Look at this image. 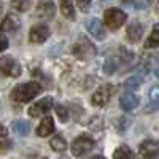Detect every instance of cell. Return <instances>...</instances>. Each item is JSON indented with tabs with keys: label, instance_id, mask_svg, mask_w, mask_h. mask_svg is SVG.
<instances>
[{
	"label": "cell",
	"instance_id": "13",
	"mask_svg": "<svg viewBox=\"0 0 159 159\" xmlns=\"http://www.w3.org/2000/svg\"><path fill=\"white\" fill-rule=\"evenodd\" d=\"M19 27V18L16 15H8L0 22V32H15Z\"/></svg>",
	"mask_w": 159,
	"mask_h": 159
},
{
	"label": "cell",
	"instance_id": "31",
	"mask_svg": "<svg viewBox=\"0 0 159 159\" xmlns=\"http://www.w3.org/2000/svg\"><path fill=\"white\" fill-rule=\"evenodd\" d=\"M42 159H48V157H42Z\"/></svg>",
	"mask_w": 159,
	"mask_h": 159
},
{
	"label": "cell",
	"instance_id": "4",
	"mask_svg": "<svg viewBox=\"0 0 159 159\" xmlns=\"http://www.w3.org/2000/svg\"><path fill=\"white\" fill-rule=\"evenodd\" d=\"M113 92H115V86L113 84H102V86H99V89L91 97L92 105H94V107H105V105L108 103L110 97L113 96Z\"/></svg>",
	"mask_w": 159,
	"mask_h": 159
},
{
	"label": "cell",
	"instance_id": "27",
	"mask_svg": "<svg viewBox=\"0 0 159 159\" xmlns=\"http://www.w3.org/2000/svg\"><path fill=\"white\" fill-rule=\"evenodd\" d=\"M7 134H8L7 127L5 126H0V137H7Z\"/></svg>",
	"mask_w": 159,
	"mask_h": 159
},
{
	"label": "cell",
	"instance_id": "10",
	"mask_svg": "<svg viewBox=\"0 0 159 159\" xmlns=\"http://www.w3.org/2000/svg\"><path fill=\"white\" fill-rule=\"evenodd\" d=\"M86 29L96 40H103L105 38V29H103L102 22L96 18H91V19L86 21Z\"/></svg>",
	"mask_w": 159,
	"mask_h": 159
},
{
	"label": "cell",
	"instance_id": "15",
	"mask_svg": "<svg viewBox=\"0 0 159 159\" xmlns=\"http://www.w3.org/2000/svg\"><path fill=\"white\" fill-rule=\"evenodd\" d=\"M61 3V11L67 19H75V7H73V0H59Z\"/></svg>",
	"mask_w": 159,
	"mask_h": 159
},
{
	"label": "cell",
	"instance_id": "25",
	"mask_svg": "<svg viewBox=\"0 0 159 159\" xmlns=\"http://www.w3.org/2000/svg\"><path fill=\"white\" fill-rule=\"evenodd\" d=\"M91 2H92V0H76L78 8L81 10V11H88L89 7H91Z\"/></svg>",
	"mask_w": 159,
	"mask_h": 159
},
{
	"label": "cell",
	"instance_id": "22",
	"mask_svg": "<svg viewBox=\"0 0 159 159\" xmlns=\"http://www.w3.org/2000/svg\"><path fill=\"white\" fill-rule=\"evenodd\" d=\"M140 83H142V80L139 76H130L124 81V89L126 91H135L140 86Z\"/></svg>",
	"mask_w": 159,
	"mask_h": 159
},
{
	"label": "cell",
	"instance_id": "16",
	"mask_svg": "<svg viewBox=\"0 0 159 159\" xmlns=\"http://www.w3.org/2000/svg\"><path fill=\"white\" fill-rule=\"evenodd\" d=\"M113 159H135V154L132 151L129 147L126 145H121V147H118L113 153Z\"/></svg>",
	"mask_w": 159,
	"mask_h": 159
},
{
	"label": "cell",
	"instance_id": "28",
	"mask_svg": "<svg viewBox=\"0 0 159 159\" xmlns=\"http://www.w3.org/2000/svg\"><path fill=\"white\" fill-rule=\"evenodd\" d=\"M154 75L159 78V59L156 61V65H154Z\"/></svg>",
	"mask_w": 159,
	"mask_h": 159
},
{
	"label": "cell",
	"instance_id": "11",
	"mask_svg": "<svg viewBox=\"0 0 159 159\" xmlns=\"http://www.w3.org/2000/svg\"><path fill=\"white\" fill-rule=\"evenodd\" d=\"M143 24L140 22V21H132L130 24H129V27H127V30H126V35H127V38L130 40L132 43H135V42H139V40L142 38V35H143Z\"/></svg>",
	"mask_w": 159,
	"mask_h": 159
},
{
	"label": "cell",
	"instance_id": "7",
	"mask_svg": "<svg viewBox=\"0 0 159 159\" xmlns=\"http://www.w3.org/2000/svg\"><path fill=\"white\" fill-rule=\"evenodd\" d=\"M56 13V7L52 0H42L35 8V16L38 19H52Z\"/></svg>",
	"mask_w": 159,
	"mask_h": 159
},
{
	"label": "cell",
	"instance_id": "30",
	"mask_svg": "<svg viewBox=\"0 0 159 159\" xmlns=\"http://www.w3.org/2000/svg\"><path fill=\"white\" fill-rule=\"evenodd\" d=\"M123 2H132V0H123Z\"/></svg>",
	"mask_w": 159,
	"mask_h": 159
},
{
	"label": "cell",
	"instance_id": "3",
	"mask_svg": "<svg viewBox=\"0 0 159 159\" xmlns=\"http://www.w3.org/2000/svg\"><path fill=\"white\" fill-rule=\"evenodd\" d=\"M94 140L89 135H80L73 140L72 143V154L75 157H83L84 154H88L92 148H94Z\"/></svg>",
	"mask_w": 159,
	"mask_h": 159
},
{
	"label": "cell",
	"instance_id": "1",
	"mask_svg": "<svg viewBox=\"0 0 159 159\" xmlns=\"http://www.w3.org/2000/svg\"><path fill=\"white\" fill-rule=\"evenodd\" d=\"M40 92H42V86L37 81H29V83H22L18 84L15 89L11 91V99L18 102V103H25L30 102L32 99H35Z\"/></svg>",
	"mask_w": 159,
	"mask_h": 159
},
{
	"label": "cell",
	"instance_id": "9",
	"mask_svg": "<svg viewBox=\"0 0 159 159\" xmlns=\"http://www.w3.org/2000/svg\"><path fill=\"white\" fill-rule=\"evenodd\" d=\"M48 37H49V29L45 24L34 25V27L30 29V32H29V38H30L32 43H43V42L48 40Z\"/></svg>",
	"mask_w": 159,
	"mask_h": 159
},
{
	"label": "cell",
	"instance_id": "17",
	"mask_svg": "<svg viewBox=\"0 0 159 159\" xmlns=\"http://www.w3.org/2000/svg\"><path fill=\"white\" fill-rule=\"evenodd\" d=\"M13 130L18 135H27L30 132V123L25 121V119H18V121L13 123Z\"/></svg>",
	"mask_w": 159,
	"mask_h": 159
},
{
	"label": "cell",
	"instance_id": "24",
	"mask_svg": "<svg viewBox=\"0 0 159 159\" xmlns=\"http://www.w3.org/2000/svg\"><path fill=\"white\" fill-rule=\"evenodd\" d=\"M11 148V142L7 140V137H0V153H7Z\"/></svg>",
	"mask_w": 159,
	"mask_h": 159
},
{
	"label": "cell",
	"instance_id": "21",
	"mask_svg": "<svg viewBox=\"0 0 159 159\" xmlns=\"http://www.w3.org/2000/svg\"><path fill=\"white\" fill-rule=\"evenodd\" d=\"M11 7L22 13V11H27V10L32 7V2H30V0H13Z\"/></svg>",
	"mask_w": 159,
	"mask_h": 159
},
{
	"label": "cell",
	"instance_id": "26",
	"mask_svg": "<svg viewBox=\"0 0 159 159\" xmlns=\"http://www.w3.org/2000/svg\"><path fill=\"white\" fill-rule=\"evenodd\" d=\"M7 48H8V40L5 35L0 34V51H5Z\"/></svg>",
	"mask_w": 159,
	"mask_h": 159
},
{
	"label": "cell",
	"instance_id": "19",
	"mask_svg": "<svg viewBox=\"0 0 159 159\" xmlns=\"http://www.w3.org/2000/svg\"><path fill=\"white\" fill-rule=\"evenodd\" d=\"M157 46H159V24H154L148 40L145 42V48H157Z\"/></svg>",
	"mask_w": 159,
	"mask_h": 159
},
{
	"label": "cell",
	"instance_id": "5",
	"mask_svg": "<svg viewBox=\"0 0 159 159\" xmlns=\"http://www.w3.org/2000/svg\"><path fill=\"white\" fill-rule=\"evenodd\" d=\"M21 75V65L8 56L0 57V76H13L18 78Z\"/></svg>",
	"mask_w": 159,
	"mask_h": 159
},
{
	"label": "cell",
	"instance_id": "12",
	"mask_svg": "<svg viewBox=\"0 0 159 159\" xmlns=\"http://www.w3.org/2000/svg\"><path fill=\"white\" fill-rule=\"evenodd\" d=\"M137 105H139V97L135 94H132V92H126V94L119 97V107L124 111H130L137 108Z\"/></svg>",
	"mask_w": 159,
	"mask_h": 159
},
{
	"label": "cell",
	"instance_id": "6",
	"mask_svg": "<svg viewBox=\"0 0 159 159\" xmlns=\"http://www.w3.org/2000/svg\"><path fill=\"white\" fill-rule=\"evenodd\" d=\"M140 159H157L159 157V142L157 140H145L139 147Z\"/></svg>",
	"mask_w": 159,
	"mask_h": 159
},
{
	"label": "cell",
	"instance_id": "29",
	"mask_svg": "<svg viewBox=\"0 0 159 159\" xmlns=\"http://www.w3.org/2000/svg\"><path fill=\"white\" fill-rule=\"evenodd\" d=\"M91 159H105L103 156H94V157H91Z\"/></svg>",
	"mask_w": 159,
	"mask_h": 159
},
{
	"label": "cell",
	"instance_id": "8",
	"mask_svg": "<svg viewBox=\"0 0 159 159\" xmlns=\"http://www.w3.org/2000/svg\"><path fill=\"white\" fill-rule=\"evenodd\" d=\"M51 107H52V97H45V99H42V100L35 102L27 111H29V115L34 116V118H37V116H45V115L51 110Z\"/></svg>",
	"mask_w": 159,
	"mask_h": 159
},
{
	"label": "cell",
	"instance_id": "2",
	"mask_svg": "<svg viewBox=\"0 0 159 159\" xmlns=\"http://www.w3.org/2000/svg\"><path fill=\"white\" fill-rule=\"evenodd\" d=\"M126 19H127V15L119 8H108L105 11V16H103L105 25L111 30H118L126 22Z\"/></svg>",
	"mask_w": 159,
	"mask_h": 159
},
{
	"label": "cell",
	"instance_id": "23",
	"mask_svg": "<svg viewBox=\"0 0 159 159\" xmlns=\"http://www.w3.org/2000/svg\"><path fill=\"white\" fill-rule=\"evenodd\" d=\"M56 113H57V116H59V119L62 123H67L69 121V111H67V108L64 107V105H56Z\"/></svg>",
	"mask_w": 159,
	"mask_h": 159
},
{
	"label": "cell",
	"instance_id": "20",
	"mask_svg": "<svg viewBox=\"0 0 159 159\" xmlns=\"http://www.w3.org/2000/svg\"><path fill=\"white\" fill-rule=\"evenodd\" d=\"M49 145H51V148L54 150L56 153H62V151L67 150V142H65V139H64L62 135L52 137L51 142H49Z\"/></svg>",
	"mask_w": 159,
	"mask_h": 159
},
{
	"label": "cell",
	"instance_id": "14",
	"mask_svg": "<svg viewBox=\"0 0 159 159\" xmlns=\"http://www.w3.org/2000/svg\"><path fill=\"white\" fill-rule=\"evenodd\" d=\"M52 132H54V121H52V118H49V116L43 118V121L37 127V135L48 137L49 134H52Z\"/></svg>",
	"mask_w": 159,
	"mask_h": 159
},
{
	"label": "cell",
	"instance_id": "18",
	"mask_svg": "<svg viewBox=\"0 0 159 159\" xmlns=\"http://www.w3.org/2000/svg\"><path fill=\"white\" fill-rule=\"evenodd\" d=\"M148 100H150L148 111H153V110L159 108V86H153L151 88L150 94H148Z\"/></svg>",
	"mask_w": 159,
	"mask_h": 159
}]
</instances>
